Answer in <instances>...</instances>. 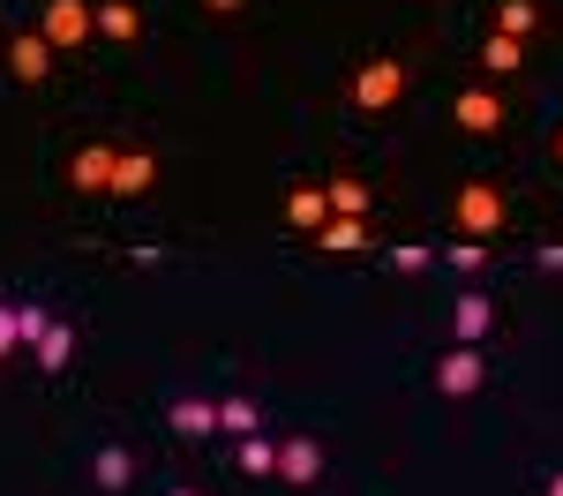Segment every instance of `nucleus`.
Segmentation results:
<instances>
[{"label":"nucleus","mask_w":563,"mask_h":496,"mask_svg":"<svg viewBox=\"0 0 563 496\" xmlns=\"http://www.w3.org/2000/svg\"><path fill=\"white\" fill-rule=\"evenodd\" d=\"M504 219H511V203H504L496 180H466V188H459V233H466V241L504 233Z\"/></svg>","instance_id":"1"},{"label":"nucleus","mask_w":563,"mask_h":496,"mask_svg":"<svg viewBox=\"0 0 563 496\" xmlns=\"http://www.w3.org/2000/svg\"><path fill=\"white\" fill-rule=\"evenodd\" d=\"M398 98H406V68H398L390 53H384V60H368V68L353 76V106H361V113H390Z\"/></svg>","instance_id":"2"},{"label":"nucleus","mask_w":563,"mask_h":496,"mask_svg":"<svg viewBox=\"0 0 563 496\" xmlns=\"http://www.w3.org/2000/svg\"><path fill=\"white\" fill-rule=\"evenodd\" d=\"M38 31H45V45H84L98 31V8H84V0H45Z\"/></svg>","instance_id":"3"},{"label":"nucleus","mask_w":563,"mask_h":496,"mask_svg":"<svg viewBox=\"0 0 563 496\" xmlns=\"http://www.w3.org/2000/svg\"><path fill=\"white\" fill-rule=\"evenodd\" d=\"M113 166H121V151H113V143H90V151L68 158V180H76L84 196H113Z\"/></svg>","instance_id":"4"},{"label":"nucleus","mask_w":563,"mask_h":496,"mask_svg":"<svg viewBox=\"0 0 563 496\" xmlns=\"http://www.w3.org/2000/svg\"><path fill=\"white\" fill-rule=\"evenodd\" d=\"M481 376H488V368H481L474 346H451V354L435 361V392H443V399H466V392H481Z\"/></svg>","instance_id":"5"},{"label":"nucleus","mask_w":563,"mask_h":496,"mask_svg":"<svg viewBox=\"0 0 563 496\" xmlns=\"http://www.w3.org/2000/svg\"><path fill=\"white\" fill-rule=\"evenodd\" d=\"M451 121H459L466 135H496V129H504V98H496V90H459Z\"/></svg>","instance_id":"6"},{"label":"nucleus","mask_w":563,"mask_h":496,"mask_svg":"<svg viewBox=\"0 0 563 496\" xmlns=\"http://www.w3.org/2000/svg\"><path fill=\"white\" fill-rule=\"evenodd\" d=\"M8 68H15L23 84H45V76H53V45H45V31H15V45H8Z\"/></svg>","instance_id":"7"},{"label":"nucleus","mask_w":563,"mask_h":496,"mask_svg":"<svg viewBox=\"0 0 563 496\" xmlns=\"http://www.w3.org/2000/svg\"><path fill=\"white\" fill-rule=\"evenodd\" d=\"M451 331H459V346L488 339V331H496V301H481V294H459V301H451Z\"/></svg>","instance_id":"8"},{"label":"nucleus","mask_w":563,"mask_h":496,"mask_svg":"<svg viewBox=\"0 0 563 496\" xmlns=\"http://www.w3.org/2000/svg\"><path fill=\"white\" fill-rule=\"evenodd\" d=\"M286 219L301 225V233H323L331 225V188H294L286 196Z\"/></svg>","instance_id":"9"},{"label":"nucleus","mask_w":563,"mask_h":496,"mask_svg":"<svg viewBox=\"0 0 563 496\" xmlns=\"http://www.w3.org/2000/svg\"><path fill=\"white\" fill-rule=\"evenodd\" d=\"M278 474H286L294 489H308V482L323 474V451L308 444V437H294V444H278Z\"/></svg>","instance_id":"10"},{"label":"nucleus","mask_w":563,"mask_h":496,"mask_svg":"<svg viewBox=\"0 0 563 496\" xmlns=\"http://www.w3.org/2000/svg\"><path fill=\"white\" fill-rule=\"evenodd\" d=\"M158 180V158L151 151H121V166H113V196H143Z\"/></svg>","instance_id":"11"},{"label":"nucleus","mask_w":563,"mask_h":496,"mask_svg":"<svg viewBox=\"0 0 563 496\" xmlns=\"http://www.w3.org/2000/svg\"><path fill=\"white\" fill-rule=\"evenodd\" d=\"M166 421H174L180 437H211V429H218V406L211 399H174V406H166Z\"/></svg>","instance_id":"12"},{"label":"nucleus","mask_w":563,"mask_h":496,"mask_svg":"<svg viewBox=\"0 0 563 496\" xmlns=\"http://www.w3.org/2000/svg\"><path fill=\"white\" fill-rule=\"evenodd\" d=\"M90 482H98V489H129V482H135V459L121 444H106V451H98V466H90Z\"/></svg>","instance_id":"13"},{"label":"nucleus","mask_w":563,"mask_h":496,"mask_svg":"<svg viewBox=\"0 0 563 496\" xmlns=\"http://www.w3.org/2000/svg\"><path fill=\"white\" fill-rule=\"evenodd\" d=\"M323 188H331V211H339V219H368V180L339 174V180H323Z\"/></svg>","instance_id":"14"},{"label":"nucleus","mask_w":563,"mask_h":496,"mask_svg":"<svg viewBox=\"0 0 563 496\" xmlns=\"http://www.w3.org/2000/svg\"><path fill=\"white\" fill-rule=\"evenodd\" d=\"M98 31H106V38H135V31H143V15H135L129 0H98Z\"/></svg>","instance_id":"15"},{"label":"nucleus","mask_w":563,"mask_h":496,"mask_svg":"<svg viewBox=\"0 0 563 496\" xmlns=\"http://www.w3.org/2000/svg\"><path fill=\"white\" fill-rule=\"evenodd\" d=\"M361 241H368V233H361V219H331L323 233H316V249H331V256H353Z\"/></svg>","instance_id":"16"},{"label":"nucleus","mask_w":563,"mask_h":496,"mask_svg":"<svg viewBox=\"0 0 563 496\" xmlns=\"http://www.w3.org/2000/svg\"><path fill=\"white\" fill-rule=\"evenodd\" d=\"M533 23H541V8H533V0H504V8H496V31H504V38H526Z\"/></svg>","instance_id":"17"},{"label":"nucleus","mask_w":563,"mask_h":496,"mask_svg":"<svg viewBox=\"0 0 563 496\" xmlns=\"http://www.w3.org/2000/svg\"><path fill=\"white\" fill-rule=\"evenodd\" d=\"M519 60H526V45H519V38H504V31H496V38L481 45V68H496V76H511Z\"/></svg>","instance_id":"18"},{"label":"nucleus","mask_w":563,"mask_h":496,"mask_svg":"<svg viewBox=\"0 0 563 496\" xmlns=\"http://www.w3.org/2000/svg\"><path fill=\"white\" fill-rule=\"evenodd\" d=\"M68 354H76V331H68V323H53V331L38 339V368H68Z\"/></svg>","instance_id":"19"},{"label":"nucleus","mask_w":563,"mask_h":496,"mask_svg":"<svg viewBox=\"0 0 563 496\" xmlns=\"http://www.w3.org/2000/svg\"><path fill=\"white\" fill-rule=\"evenodd\" d=\"M241 466L249 474H278V444L271 437H241Z\"/></svg>","instance_id":"20"},{"label":"nucleus","mask_w":563,"mask_h":496,"mask_svg":"<svg viewBox=\"0 0 563 496\" xmlns=\"http://www.w3.org/2000/svg\"><path fill=\"white\" fill-rule=\"evenodd\" d=\"M256 421H263V414H256L249 399H218V429H241V437H256Z\"/></svg>","instance_id":"21"},{"label":"nucleus","mask_w":563,"mask_h":496,"mask_svg":"<svg viewBox=\"0 0 563 496\" xmlns=\"http://www.w3.org/2000/svg\"><path fill=\"white\" fill-rule=\"evenodd\" d=\"M443 256H451V271H481V264H488V249H481V241H459V249H443Z\"/></svg>","instance_id":"22"},{"label":"nucleus","mask_w":563,"mask_h":496,"mask_svg":"<svg viewBox=\"0 0 563 496\" xmlns=\"http://www.w3.org/2000/svg\"><path fill=\"white\" fill-rule=\"evenodd\" d=\"M15 346H23V316H15V309H0V361L15 354Z\"/></svg>","instance_id":"23"},{"label":"nucleus","mask_w":563,"mask_h":496,"mask_svg":"<svg viewBox=\"0 0 563 496\" xmlns=\"http://www.w3.org/2000/svg\"><path fill=\"white\" fill-rule=\"evenodd\" d=\"M541 271H563V241H549V249H541Z\"/></svg>","instance_id":"24"},{"label":"nucleus","mask_w":563,"mask_h":496,"mask_svg":"<svg viewBox=\"0 0 563 496\" xmlns=\"http://www.w3.org/2000/svg\"><path fill=\"white\" fill-rule=\"evenodd\" d=\"M203 8H211V15H241V0H203Z\"/></svg>","instance_id":"25"},{"label":"nucleus","mask_w":563,"mask_h":496,"mask_svg":"<svg viewBox=\"0 0 563 496\" xmlns=\"http://www.w3.org/2000/svg\"><path fill=\"white\" fill-rule=\"evenodd\" d=\"M549 496H563V474H556V482H549Z\"/></svg>","instance_id":"26"},{"label":"nucleus","mask_w":563,"mask_h":496,"mask_svg":"<svg viewBox=\"0 0 563 496\" xmlns=\"http://www.w3.org/2000/svg\"><path fill=\"white\" fill-rule=\"evenodd\" d=\"M556 166H563V129H556Z\"/></svg>","instance_id":"27"},{"label":"nucleus","mask_w":563,"mask_h":496,"mask_svg":"<svg viewBox=\"0 0 563 496\" xmlns=\"http://www.w3.org/2000/svg\"><path fill=\"white\" fill-rule=\"evenodd\" d=\"M174 496H196V489H174Z\"/></svg>","instance_id":"28"}]
</instances>
